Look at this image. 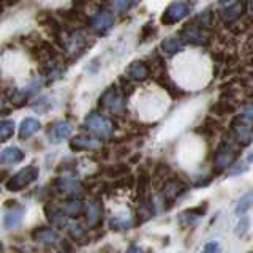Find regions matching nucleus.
Masks as SVG:
<instances>
[{"mask_svg": "<svg viewBox=\"0 0 253 253\" xmlns=\"http://www.w3.org/2000/svg\"><path fill=\"white\" fill-rule=\"evenodd\" d=\"M244 13V3H228L223 6L221 18L225 21H236Z\"/></svg>", "mask_w": 253, "mask_h": 253, "instance_id": "obj_19", "label": "nucleus"}, {"mask_svg": "<svg viewBox=\"0 0 253 253\" xmlns=\"http://www.w3.org/2000/svg\"><path fill=\"white\" fill-rule=\"evenodd\" d=\"M55 190L60 195H76L81 190V184L73 177H60L55 180Z\"/></svg>", "mask_w": 253, "mask_h": 253, "instance_id": "obj_10", "label": "nucleus"}, {"mask_svg": "<svg viewBox=\"0 0 253 253\" xmlns=\"http://www.w3.org/2000/svg\"><path fill=\"white\" fill-rule=\"evenodd\" d=\"M125 253H144V252H142V249L139 247V245H130V247H128V250H126Z\"/></svg>", "mask_w": 253, "mask_h": 253, "instance_id": "obj_32", "label": "nucleus"}, {"mask_svg": "<svg viewBox=\"0 0 253 253\" xmlns=\"http://www.w3.org/2000/svg\"><path fill=\"white\" fill-rule=\"evenodd\" d=\"M24 160V152L19 147H6L5 150L0 152V163L3 165H14L21 163Z\"/></svg>", "mask_w": 253, "mask_h": 253, "instance_id": "obj_16", "label": "nucleus"}, {"mask_svg": "<svg viewBox=\"0 0 253 253\" xmlns=\"http://www.w3.org/2000/svg\"><path fill=\"white\" fill-rule=\"evenodd\" d=\"M38 177V168L37 166H26V168L19 169L16 174L8 179L5 184V188L8 192H21L27 185H30L32 182H35Z\"/></svg>", "mask_w": 253, "mask_h": 253, "instance_id": "obj_1", "label": "nucleus"}, {"mask_svg": "<svg viewBox=\"0 0 253 253\" xmlns=\"http://www.w3.org/2000/svg\"><path fill=\"white\" fill-rule=\"evenodd\" d=\"M84 126L89 131H92L93 134H97V136H100L103 139L111 138L114 133V124L111 122L108 117L100 116V114H90L85 119Z\"/></svg>", "mask_w": 253, "mask_h": 253, "instance_id": "obj_2", "label": "nucleus"}, {"mask_svg": "<svg viewBox=\"0 0 253 253\" xmlns=\"http://www.w3.org/2000/svg\"><path fill=\"white\" fill-rule=\"evenodd\" d=\"M253 162V152L250 154V157H245L244 160H241L239 163H234L233 165V168L229 169V176H239V174H242V172H245L249 168H250V163Z\"/></svg>", "mask_w": 253, "mask_h": 253, "instance_id": "obj_24", "label": "nucleus"}, {"mask_svg": "<svg viewBox=\"0 0 253 253\" xmlns=\"http://www.w3.org/2000/svg\"><path fill=\"white\" fill-rule=\"evenodd\" d=\"M32 237H34V241H38L46 245H54V244L62 242L59 234L51 228H37L35 231L32 233Z\"/></svg>", "mask_w": 253, "mask_h": 253, "instance_id": "obj_11", "label": "nucleus"}, {"mask_svg": "<svg viewBox=\"0 0 253 253\" xmlns=\"http://www.w3.org/2000/svg\"><path fill=\"white\" fill-rule=\"evenodd\" d=\"M204 209H206V206H203L201 209L195 208V209H188V211H185V212H182V213H180V217H179L180 225H182V226H188V225L195 223V221H196L198 218H201V217H203Z\"/></svg>", "mask_w": 253, "mask_h": 253, "instance_id": "obj_18", "label": "nucleus"}, {"mask_svg": "<svg viewBox=\"0 0 253 253\" xmlns=\"http://www.w3.org/2000/svg\"><path fill=\"white\" fill-rule=\"evenodd\" d=\"M233 130H234V136H236L237 142L242 146H247L253 138V128L250 126V124H245V122L239 121V124H236Z\"/></svg>", "mask_w": 253, "mask_h": 253, "instance_id": "obj_12", "label": "nucleus"}, {"mask_svg": "<svg viewBox=\"0 0 253 253\" xmlns=\"http://www.w3.org/2000/svg\"><path fill=\"white\" fill-rule=\"evenodd\" d=\"M133 225V218L130 213H119V215H114L109 220V226L113 229H128Z\"/></svg>", "mask_w": 253, "mask_h": 253, "instance_id": "obj_20", "label": "nucleus"}, {"mask_svg": "<svg viewBox=\"0 0 253 253\" xmlns=\"http://www.w3.org/2000/svg\"><path fill=\"white\" fill-rule=\"evenodd\" d=\"M236 158H237V150L226 142V144H223L215 152V157H213V169L220 172L226 168H231Z\"/></svg>", "mask_w": 253, "mask_h": 253, "instance_id": "obj_3", "label": "nucleus"}, {"mask_svg": "<svg viewBox=\"0 0 253 253\" xmlns=\"http://www.w3.org/2000/svg\"><path fill=\"white\" fill-rule=\"evenodd\" d=\"M101 218H103V211H101V206L93 201L89 204L87 208V223H89L90 228H95L101 223Z\"/></svg>", "mask_w": 253, "mask_h": 253, "instance_id": "obj_17", "label": "nucleus"}, {"mask_svg": "<svg viewBox=\"0 0 253 253\" xmlns=\"http://www.w3.org/2000/svg\"><path fill=\"white\" fill-rule=\"evenodd\" d=\"M71 130H73V126H71L70 122H67V121H59V122L52 124L51 130H49L51 142H60L63 139H67L71 134Z\"/></svg>", "mask_w": 253, "mask_h": 253, "instance_id": "obj_9", "label": "nucleus"}, {"mask_svg": "<svg viewBox=\"0 0 253 253\" xmlns=\"http://www.w3.org/2000/svg\"><path fill=\"white\" fill-rule=\"evenodd\" d=\"M128 166L125 165H119V166H113V168H109L108 172L111 174V177H122L125 174H128Z\"/></svg>", "mask_w": 253, "mask_h": 253, "instance_id": "obj_28", "label": "nucleus"}, {"mask_svg": "<svg viewBox=\"0 0 253 253\" xmlns=\"http://www.w3.org/2000/svg\"><path fill=\"white\" fill-rule=\"evenodd\" d=\"M101 105L105 106L108 111H111L113 114H122L125 111V100L124 95L119 92L114 87L108 89L105 93L101 95Z\"/></svg>", "mask_w": 253, "mask_h": 253, "instance_id": "obj_4", "label": "nucleus"}, {"mask_svg": "<svg viewBox=\"0 0 253 253\" xmlns=\"http://www.w3.org/2000/svg\"><path fill=\"white\" fill-rule=\"evenodd\" d=\"M14 133V122L13 121H2L0 122V141H6L13 136Z\"/></svg>", "mask_w": 253, "mask_h": 253, "instance_id": "obj_25", "label": "nucleus"}, {"mask_svg": "<svg viewBox=\"0 0 253 253\" xmlns=\"http://www.w3.org/2000/svg\"><path fill=\"white\" fill-rule=\"evenodd\" d=\"M249 226H250V218L245 215V217H242L239 221H237V225H236V228H234V234L236 236H239V237H242L245 233L249 231Z\"/></svg>", "mask_w": 253, "mask_h": 253, "instance_id": "obj_27", "label": "nucleus"}, {"mask_svg": "<svg viewBox=\"0 0 253 253\" xmlns=\"http://www.w3.org/2000/svg\"><path fill=\"white\" fill-rule=\"evenodd\" d=\"M40 128H42V124H40V121H37V119H34V117L24 119L21 126H19V138L29 139V138L34 136Z\"/></svg>", "mask_w": 253, "mask_h": 253, "instance_id": "obj_14", "label": "nucleus"}, {"mask_svg": "<svg viewBox=\"0 0 253 253\" xmlns=\"http://www.w3.org/2000/svg\"><path fill=\"white\" fill-rule=\"evenodd\" d=\"M83 209H84V203L81 200H71V201H67L63 213H65L67 217H78L79 213L83 212Z\"/></svg>", "mask_w": 253, "mask_h": 253, "instance_id": "obj_23", "label": "nucleus"}, {"mask_svg": "<svg viewBox=\"0 0 253 253\" xmlns=\"http://www.w3.org/2000/svg\"><path fill=\"white\" fill-rule=\"evenodd\" d=\"M190 13V5L185 2H174L171 5H168V8L165 10L163 16H162V24L165 26H172L179 21H182L185 16Z\"/></svg>", "mask_w": 253, "mask_h": 253, "instance_id": "obj_5", "label": "nucleus"}, {"mask_svg": "<svg viewBox=\"0 0 253 253\" xmlns=\"http://www.w3.org/2000/svg\"><path fill=\"white\" fill-rule=\"evenodd\" d=\"M65 228H68V233H70V236L73 237L75 241H84L85 239V231H84V228L81 226V225H78V223H67V226Z\"/></svg>", "mask_w": 253, "mask_h": 253, "instance_id": "obj_26", "label": "nucleus"}, {"mask_svg": "<svg viewBox=\"0 0 253 253\" xmlns=\"http://www.w3.org/2000/svg\"><path fill=\"white\" fill-rule=\"evenodd\" d=\"M239 121H242L245 124H253V105H249L247 108L242 111Z\"/></svg>", "mask_w": 253, "mask_h": 253, "instance_id": "obj_30", "label": "nucleus"}, {"mask_svg": "<svg viewBox=\"0 0 253 253\" xmlns=\"http://www.w3.org/2000/svg\"><path fill=\"white\" fill-rule=\"evenodd\" d=\"M201 253H221V245L217 241H211L204 245Z\"/></svg>", "mask_w": 253, "mask_h": 253, "instance_id": "obj_29", "label": "nucleus"}, {"mask_svg": "<svg viewBox=\"0 0 253 253\" xmlns=\"http://www.w3.org/2000/svg\"><path fill=\"white\" fill-rule=\"evenodd\" d=\"M24 218V208L22 206H14L11 211H8L3 217V225L6 229H11L21 225V221Z\"/></svg>", "mask_w": 253, "mask_h": 253, "instance_id": "obj_15", "label": "nucleus"}, {"mask_svg": "<svg viewBox=\"0 0 253 253\" xmlns=\"http://www.w3.org/2000/svg\"><path fill=\"white\" fill-rule=\"evenodd\" d=\"M252 206H253V190H250V192H247V193H244L239 198V201L236 203L234 213H236V215H242V213L247 212Z\"/></svg>", "mask_w": 253, "mask_h": 253, "instance_id": "obj_22", "label": "nucleus"}, {"mask_svg": "<svg viewBox=\"0 0 253 253\" xmlns=\"http://www.w3.org/2000/svg\"><path fill=\"white\" fill-rule=\"evenodd\" d=\"M70 149L76 150V152L79 150H98L101 149V141L90 136H76L70 141Z\"/></svg>", "mask_w": 253, "mask_h": 253, "instance_id": "obj_8", "label": "nucleus"}, {"mask_svg": "<svg viewBox=\"0 0 253 253\" xmlns=\"http://www.w3.org/2000/svg\"><path fill=\"white\" fill-rule=\"evenodd\" d=\"M113 6L117 10V13H125L126 10H130L133 6V3L131 2H114Z\"/></svg>", "mask_w": 253, "mask_h": 253, "instance_id": "obj_31", "label": "nucleus"}, {"mask_svg": "<svg viewBox=\"0 0 253 253\" xmlns=\"http://www.w3.org/2000/svg\"><path fill=\"white\" fill-rule=\"evenodd\" d=\"M187 192V185L182 182L180 179H176V177H172V179H168L163 184V190H162V193H163V198L168 203H172V201H176L177 198L180 195H184Z\"/></svg>", "mask_w": 253, "mask_h": 253, "instance_id": "obj_6", "label": "nucleus"}, {"mask_svg": "<svg viewBox=\"0 0 253 253\" xmlns=\"http://www.w3.org/2000/svg\"><path fill=\"white\" fill-rule=\"evenodd\" d=\"M182 49H184V44H182V42L177 37H168L162 42V51H165L166 54L172 55V54L180 52Z\"/></svg>", "mask_w": 253, "mask_h": 253, "instance_id": "obj_21", "label": "nucleus"}, {"mask_svg": "<svg viewBox=\"0 0 253 253\" xmlns=\"http://www.w3.org/2000/svg\"><path fill=\"white\" fill-rule=\"evenodd\" d=\"M113 22H114L113 13L108 11V10H101L97 14H93V18L90 19L89 24L98 35H105L106 32L113 27Z\"/></svg>", "mask_w": 253, "mask_h": 253, "instance_id": "obj_7", "label": "nucleus"}, {"mask_svg": "<svg viewBox=\"0 0 253 253\" xmlns=\"http://www.w3.org/2000/svg\"><path fill=\"white\" fill-rule=\"evenodd\" d=\"M149 73V67L141 60L130 63V67L126 68V75H128V78L134 79V81H144V79H147Z\"/></svg>", "mask_w": 253, "mask_h": 253, "instance_id": "obj_13", "label": "nucleus"}]
</instances>
